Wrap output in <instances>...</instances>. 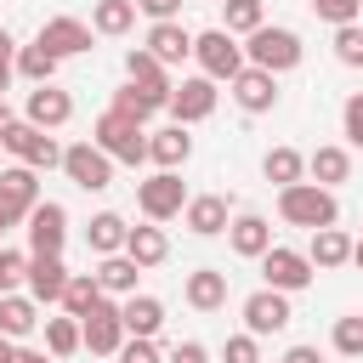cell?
Here are the masks:
<instances>
[{
    "label": "cell",
    "mask_w": 363,
    "mask_h": 363,
    "mask_svg": "<svg viewBox=\"0 0 363 363\" xmlns=\"http://www.w3.org/2000/svg\"><path fill=\"white\" fill-rule=\"evenodd\" d=\"M278 216H284L289 227L318 233V227H335V221H340V204H335V187L289 182V187H278Z\"/></svg>",
    "instance_id": "cell-1"
},
{
    "label": "cell",
    "mask_w": 363,
    "mask_h": 363,
    "mask_svg": "<svg viewBox=\"0 0 363 363\" xmlns=\"http://www.w3.org/2000/svg\"><path fill=\"white\" fill-rule=\"evenodd\" d=\"M91 142H96L113 164H142V159H147V130H142V119H125V113H113V108L91 125Z\"/></svg>",
    "instance_id": "cell-2"
},
{
    "label": "cell",
    "mask_w": 363,
    "mask_h": 363,
    "mask_svg": "<svg viewBox=\"0 0 363 363\" xmlns=\"http://www.w3.org/2000/svg\"><path fill=\"white\" fill-rule=\"evenodd\" d=\"M244 40H250L244 57H250L255 68H267V74H289V68L301 62V51H306L295 28H267V23H261L255 34H244Z\"/></svg>",
    "instance_id": "cell-3"
},
{
    "label": "cell",
    "mask_w": 363,
    "mask_h": 363,
    "mask_svg": "<svg viewBox=\"0 0 363 363\" xmlns=\"http://www.w3.org/2000/svg\"><path fill=\"white\" fill-rule=\"evenodd\" d=\"M193 57H199V74H210L216 85L233 79V74L250 62L244 45H238V34H227V28H204V34H193Z\"/></svg>",
    "instance_id": "cell-4"
},
{
    "label": "cell",
    "mask_w": 363,
    "mask_h": 363,
    "mask_svg": "<svg viewBox=\"0 0 363 363\" xmlns=\"http://www.w3.org/2000/svg\"><path fill=\"white\" fill-rule=\"evenodd\" d=\"M62 176L79 193H108L113 187V159L96 142H74V147H62Z\"/></svg>",
    "instance_id": "cell-5"
},
{
    "label": "cell",
    "mask_w": 363,
    "mask_h": 363,
    "mask_svg": "<svg viewBox=\"0 0 363 363\" xmlns=\"http://www.w3.org/2000/svg\"><path fill=\"white\" fill-rule=\"evenodd\" d=\"M0 147H6V153H17V159H23V164H34V170L62 164L57 136H45V130H40V125H28V119H11V125L0 130Z\"/></svg>",
    "instance_id": "cell-6"
},
{
    "label": "cell",
    "mask_w": 363,
    "mask_h": 363,
    "mask_svg": "<svg viewBox=\"0 0 363 363\" xmlns=\"http://www.w3.org/2000/svg\"><path fill=\"white\" fill-rule=\"evenodd\" d=\"M136 204H142L147 221H170V216L187 210V187H182L176 170H153L147 182H136Z\"/></svg>",
    "instance_id": "cell-7"
},
{
    "label": "cell",
    "mask_w": 363,
    "mask_h": 363,
    "mask_svg": "<svg viewBox=\"0 0 363 363\" xmlns=\"http://www.w3.org/2000/svg\"><path fill=\"white\" fill-rule=\"evenodd\" d=\"M34 204H40V170L34 164H6L0 170V216L17 227V221H28Z\"/></svg>",
    "instance_id": "cell-8"
},
{
    "label": "cell",
    "mask_w": 363,
    "mask_h": 363,
    "mask_svg": "<svg viewBox=\"0 0 363 363\" xmlns=\"http://www.w3.org/2000/svg\"><path fill=\"white\" fill-rule=\"evenodd\" d=\"M68 244V210L57 199H40L28 210V255H62Z\"/></svg>",
    "instance_id": "cell-9"
},
{
    "label": "cell",
    "mask_w": 363,
    "mask_h": 363,
    "mask_svg": "<svg viewBox=\"0 0 363 363\" xmlns=\"http://www.w3.org/2000/svg\"><path fill=\"white\" fill-rule=\"evenodd\" d=\"M312 261H306V250H284V244H272L267 255H261V278H267V289H284V295H295V289H306L312 284Z\"/></svg>",
    "instance_id": "cell-10"
},
{
    "label": "cell",
    "mask_w": 363,
    "mask_h": 363,
    "mask_svg": "<svg viewBox=\"0 0 363 363\" xmlns=\"http://www.w3.org/2000/svg\"><path fill=\"white\" fill-rule=\"evenodd\" d=\"M79 329H85V346L96 352V357H113L119 346H125V312H119V301H96L85 318H79Z\"/></svg>",
    "instance_id": "cell-11"
},
{
    "label": "cell",
    "mask_w": 363,
    "mask_h": 363,
    "mask_svg": "<svg viewBox=\"0 0 363 363\" xmlns=\"http://www.w3.org/2000/svg\"><path fill=\"white\" fill-rule=\"evenodd\" d=\"M227 85H233V102H238L244 113H272V108H278V74H267V68H255V62H244Z\"/></svg>",
    "instance_id": "cell-12"
},
{
    "label": "cell",
    "mask_w": 363,
    "mask_h": 363,
    "mask_svg": "<svg viewBox=\"0 0 363 363\" xmlns=\"http://www.w3.org/2000/svg\"><path fill=\"white\" fill-rule=\"evenodd\" d=\"M216 79L210 74H193V79H182L176 91H170V113H176V125H199V119H210L216 113Z\"/></svg>",
    "instance_id": "cell-13"
},
{
    "label": "cell",
    "mask_w": 363,
    "mask_h": 363,
    "mask_svg": "<svg viewBox=\"0 0 363 363\" xmlns=\"http://www.w3.org/2000/svg\"><path fill=\"white\" fill-rule=\"evenodd\" d=\"M289 295L284 289H255L250 301H244V329L250 335H284L289 329Z\"/></svg>",
    "instance_id": "cell-14"
},
{
    "label": "cell",
    "mask_w": 363,
    "mask_h": 363,
    "mask_svg": "<svg viewBox=\"0 0 363 363\" xmlns=\"http://www.w3.org/2000/svg\"><path fill=\"white\" fill-rule=\"evenodd\" d=\"M23 119H28V125H40V130H57V125H68V119H74V96H68L62 85H34V91H28V102H23Z\"/></svg>",
    "instance_id": "cell-15"
},
{
    "label": "cell",
    "mask_w": 363,
    "mask_h": 363,
    "mask_svg": "<svg viewBox=\"0 0 363 363\" xmlns=\"http://www.w3.org/2000/svg\"><path fill=\"white\" fill-rule=\"evenodd\" d=\"M91 34H96V28H91V23H79V17H45L34 40H40V45H51L57 57H79V51H91Z\"/></svg>",
    "instance_id": "cell-16"
},
{
    "label": "cell",
    "mask_w": 363,
    "mask_h": 363,
    "mask_svg": "<svg viewBox=\"0 0 363 363\" xmlns=\"http://www.w3.org/2000/svg\"><path fill=\"white\" fill-rule=\"evenodd\" d=\"M182 221H187V233H199V238H216V233H227V221H233V204H227L221 193H199V199H187Z\"/></svg>",
    "instance_id": "cell-17"
},
{
    "label": "cell",
    "mask_w": 363,
    "mask_h": 363,
    "mask_svg": "<svg viewBox=\"0 0 363 363\" xmlns=\"http://www.w3.org/2000/svg\"><path fill=\"white\" fill-rule=\"evenodd\" d=\"M68 267H62V255H28V295L34 301H62V289H68Z\"/></svg>",
    "instance_id": "cell-18"
},
{
    "label": "cell",
    "mask_w": 363,
    "mask_h": 363,
    "mask_svg": "<svg viewBox=\"0 0 363 363\" xmlns=\"http://www.w3.org/2000/svg\"><path fill=\"white\" fill-rule=\"evenodd\" d=\"M147 51H153L164 68H176V62H187V57H193V34H187L176 17H164V23H153V28H147Z\"/></svg>",
    "instance_id": "cell-19"
},
{
    "label": "cell",
    "mask_w": 363,
    "mask_h": 363,
    "mask_svg": "<svg viewBox=\"0 0 363 363\" xmlns=\"http://www.w3.org/2000/svg\"><path fill=\"white\" fill-rule=\"evenodd\" d=\"M182 295H187V306H193V312H221V306H227V272L199 267V272H187Z\"/></svg>",
    "instance_id": "cell-20"
},
{
    "label": "cell",
    "mask_w": 363,
    "mask_h": 363,
    "mask_svg": "<svg viewBox=\"0 0 363 363\" xmlns=\"http://www.w3.org/2000/svg\"><path fill=\"white\" fill-rule=\"evenodd\" d=\"M125 74H130V79H136L142 91H153V96H159V102L170 108V91H176V85H170V68H164V62H159V57H153L147 45L125 57Z\"/></svg>",
    "instance_id": "cell-21"
},
{
    "label": "cell",
    "mask_w": 363,
    "mask_h": 363,
    "mask_svg": "<svg viewBox=\"0 0 363 363\" xmlns=\"http://www.w3.org/2000/svg\"><path fill=\"white\" fill-rule=\"evenodd\" d=\"M147 159H153L159 170L187 164V159H193V136H187V125H164V130H153V136H147Z\"/></svg>",
    "instance_id": "cell-22"
},
{
    "label": "cell",
    "mask_w": 363,
    "mask_h": 363,
    "mask_svg": "<svg viewBox=\"0 0 363 363\" xmlns=\"http://www.w3.org/2000/svg\"><path fill=\"white\" fill-rule=\"evenodd\" d=\"M352 244H357V238H346L340 227H318V233H312V244H306V261H312L318 272H335V267H346V261H352Z\"/></svg>",
    "instance_id": "cell-23"
},
{
    "label": "cell",
    "mask_w": 363,
    "mask_h": 363,
    "mask_svg": "<svg viewBox=\"0 0 363 363\" xmlns=\"http://www.w3.org/2000/svg\"><path fill=\"white\" fill-rule=\"evenodd\" d=\"M227 238H233V250L250 255V261H261V255L272 250V227H267V216H233V221H227Z\"/></svg>",
    "instance_id": "cell-24"
},
{
    "label": "cell",
    "mask_w": 363,
    "mask_h": 363,
    "mask_svg": "<svg viewBox=\"0 0 363 363\" xmlns=\"http://www.w3.org/2000/svg\"><path fill=\"white\" fill-rule=\"evenodd\" d=\"M125 255H130L142 272H147V267H159V261L170 255V238H164V227H159V221H147V227H130V233H125Z\"/></svg>",
    "instance_id": "cell-25"
},
{
    "label": "cell",
    "mask_w": 363,
    "mask_h": 363,
    "mask_svg": "<svg viewBox=\"0 0 363 363\" xmlns=\"http://www.w3.org/2000/svg\"><path fill=\"white\" fill-rule=\"evenodd\" d=\"M119 312H125V335H147L153 340L164 329V301L159 295H125Z\"/></svg>",
    "instance_id": "cell-26"
},
{
    "label": "cell",
    "mask_w": 363,
    "mask_h": 363,
    "mask_svg": "<svg viewBox=\"0 0 363 363\" xmlns=\"http://www.w3.org/2000/svg\"><path fill=\"white\" fill-rule=\"evenodd\" d=\"M306 176H312L318 187H340V182L352 176V153L335 147V142H329V147H312V153H306Z\"/></svg>",
    "instance_id": "cell-27"
},
{
    "label": "cell",
    "mask_w": 363,
    "mask_h": 363,
    "mask_svg": "<svg viewBox=\"0 0 363 363\" xmlns=\"http://www.w3.org/2000/svg\"><path fill=\"white\" fill-rule=\"evenodd\" d=\"M34 323H40V301L34 295H0V335H11V340H23V335H34Z\"/></svg>",
    "instance_id": "cell-28"
},
{
    "label": "cell",
    "mask_w": 363,
    "mask_h": 363,
    "mask_svg": "<svg viewBox=\"0 0 363 363\" xmlns=\"http://www.w3.org/2000/svg\"><path fill=\"white\" fill-rule=\"evenodd\" d=\"M136 261L119 250V255H102L96 261V284H102V295H136Z\"/></svg>",
    "instance_id": "cell-29"
},
{
    "label": "cell",
    "mask_w": 363,
    "mask_h": 363,
    "mask_svg": "<svg viewBox=\"0 0 363 363\" xmlns=\"http://www.w3.org/2000/svg\"><path fill=\"white\" fill-rule=\"evenodd\" d=\"M57 62H62V57H57L51 45H40V40H34V45H17V74H23L28 85H51V79H57Z\"/></svg>",
    "instance_id": "cell-30"
},
{
    "label": "cell",
    "mask_w": 363,
    "mask_h": 363,
    "mask_svg": "<svg viewBox=\"0 0 363 363\" xmlns=\"http://www.w3.org/2000/svg\"><path fill=\"white\" fill-rule=\"evenodd\" d=\"M125 216H113V210H102V216H91V227H85V244L96 250V255H119L125 250Z\"/></svg>",
    "instance_id": "cell-31"
},
{
    "label": "cell",
    "mask_w": 363,
    "mask_h": 363,
    "mask_svg": "<svg viewBox=\"0 0 363 363\" xmlns=\"http://www.w3.org/2000/svg\"><path fill=\"white\" fill-rule=\"evenodd\" d=\"M91 28L96 34H130L136 28V0H96L91 6Z\"/></svg>",
    "instance_id": "cell-32"
},
{
    "label": "cell",
    "mask_w": 363,
    "mask_h": 363,
    "mask_svg": "<svg viewBox=\"0 0 363 363\" xmlns=\"http://www.w3.org/2000/svg\"><path fill=\"white\" fill-rule=\"evenodd\" d=\"M79 346H85V329H79L74 312L45 318V352H51V357H68V352H79Z\"/></svg>",
    "instance_id": "cell-33"
},
{
    "label": "cell",
    "mask_w": 363,
    "mask_h": 363,
    "mask_svg": "<svg viewBox=\"0 0 363 363\" xmlns=\"http://www.w3.org/2000/svg\"><path fill=\"white\" fill-rule=\"evenodd\" d=\"M261 176L278 182V187H289V182L306 176V153H295V147H272V153L261 159Z\"/></svg>",
    "instance_id": "cell-34"
},
{
    "label": "cell",
    "mask_w": 363,
    "mask_h": 363,
    "mask_svg": "<svg viewBox=\"0 0 363 363\" xmlns=\"http://www.w3.org/2000/svg\"><path fill=\"white\" fill-rule=\"evenodd\" d=\"M159 108H164V102H159L153 91H142L136 79H130L125 91H113V113H125V119H142V125H147V119H153Z\"/></svg>",
    "instance_id": "cell-35"
},
{
    "label": "cell",
    "mask_w": 363,
    "mask_h": 363,
    "mask_svg": "<svg viewBox=\"0 0 363 363\" xmlns=\"http://www.w3.org/2000/svg\"><path fill=\"white\" fill-rule=\"evenodd\" d=\"M96 301H102V284H96V272H74V278H68V289H62V312L85 318Z\"/></svg>",
    "instance_id": "cell-36"
},
{
    "label": "cell",
    "mask_w": 363,
    "mask_h": 363,
    "mask_svg": "<svg viewBox=\"0 0 363 363\" xmlns=\"http://www.w3.org/2000/svg\"><path fill=\"white\" fill-rule=\"evenodd\" d=\"M221 11H227V34H255L267 17H261V0H221Z\"/></svg>",
    "instance_id": "cell-37"
},
{
    "label": "cell",
    "mask_w": 363,
    "mask_h": 363,
    "mask_svg": "<svg viewBox=\"0 0 363 363\" xmlns=\"http://www.w3.org/2000/svg\"><path fill=\"white\" fill-rule=\"evenodd\" d=\"M335 352L340 357H363V312L335 318Z\"/></svg>",
    "instance_id": "cell-38"
},
{
    "label": "cell",
    "mask_w": 363,
    "mask_h": 363,
    "mask_svg": "<svg viewBox=\"0 0 363 363\" xmlns=\"http://www.w3.org/2000/svg\"><path fill=\"white\" fill-rule=\"evenodd\" d=\"M335 57H340L346 68H363V28H357V23H340V28H335Z\"/></svg>",
    "instance_id": "cell-39"
},
{
    "label": "cell",
    "mask_w": 363,
    "mask_h": 363,
    "mask_svg": "<svg viewBox=\"0 0 363 363\" xmlns=\"http://www.w3.org/2000/svg\"><path fill=\"white\" fill-rule=\"evenodd\" d=\"M221 357L227 363H261V335H227V346H221Z\"/></svg>",
    "instance_id": "cell-40"
},
{
    "label": "cell",
    "mask_w": 363,
    "mask_h": 363,
    "mask_svg": "<svg viewBox=\"0 0 363 363\" xmlns=\"http://www.w3.org/2000/svg\"><path fill=\"white\" fill-rule=\"evenodd\" d=\"M113 357H119V363H164V352H159L147 335H130V340H125Z\"/></svg>",
    "instance_id": "cell-41"
},
{
    "label": "cell",
    "mask_w": 363,
    "mask_h": 363,
    "mask_svg": "<svg viewBox=\"0 0 363 363\" xmlns=\"http://www.w3.org/2000/svg\"><path fill=\"white\" fill-rule=\"evenodd\" d=\"M312 11L323 17V23H357V11H363V0H312Z\"/></svg>",
    "instance_id": "cell-42"
},
{
    "label": "cell",
    "mask_w": 363,
    "mask_h": 363,
    "mask_svg": "<svg viewBox=\"0 0 363 363\" xmlns=\"http://www.w3.org/2000/svg\"><path fill=\"white\" fill-rule=\"evenodd\" d=\"M340 130H346V142H352V147H363V91H357V96H346V108H340Z\"/></svg>",
    "instance_id": "cell-43"
},
{
    "label": "cell",
    "mask_w": 363,
    "mask_h": 363,
    "mask_svg": "<svg viewBox=\"0 0 363 363\" xmlns=\"http://www.w3.org/2000/svg\"><path fill=\"white\" fill-rule=\"evenodd\" d=\"M164 363H210V352H204V346H199V340H176V346H170V357H164Z\"/></svg>",
    "instance_id": "cell-44"
},
{
    "label": "cell",
    "mask_w": 363,
    "mask_h": 363,
    "mask_svg": "<svg viewBox=\"0 0 363 363\" xmlns=\"http://www.w3.org/2000/svg\"><path fill=\"white\" fill-rule=\"evenodd\" d=\"M136 11H147L153 23H164V17H176V11H182V0H136Z\"/></svg>",
    "instance_id": "cell-45"
},
{
    "label": "cell",
    "mask_w": 363,
    "mask_h": 363,
    "mask_svg": "<svg viewBox=\"0 0 363 363\" xmlns=\"http://www.w3.org/2000/svg\"><path fill=\"white\" fill-rule=\"evenodd\" d=\"M284 363H323V352H318V346H289Z\"/></svg>",
    "instance_id": "cell-46"
},
{
    "label": "cell",
    "mask_w": 363,
    "mask_h": 363,
    "mask_svg": "<svg viewBox=\"0 0 363 363\" xmlns=\"http://www.w3.org/2000/svg\"><path fill=\"white\" fill-rule=\"evenodd\" d=\"M11 363H57V357H51V352H34V346H17Z\"/></svg>",
    "instance_id": "cell-47"
},
{
    "label": "cell",
    "mask_w": 363,
    "mask_h": 363,
    "mask_svg": "<svg viewBox=\"0 0 363 363\" xmlns=\"http://www.w3.org/2000/svg\"><path fill=\"white\" fill-rule=\"evenodd\" d=\"M0 62H17V40H11L6 28H0Z\"/></svg>",
    "instance_id": "cell-48"
},
{
    "label": "cell",
    "mask_w": 363,
    "mask_h": 363,
    "mask_svg": "<svg viewBox=\"0 0 363 363\" xmlns=\"http://www.w3.org/2000/svg\"><path fill=\"white\" fill-rule=\"evenodd\" d=\"M11 357H17V340H11V335H0V363H11Z\"/></svg>",
    "instance_id": "cell-49"
},
{
    "label": "cell",
    "mask_w": 363,
    "mask_h": 363,
    "mask_svg": "<svg viewBox=\"0 0 363 363\" xmlns=\"http://www.w3.org/2000/svg\"><path fill=\"white\" fill-rule=\"evenodd\" d=\"M11 68H17V62H0V96L11 91Z\"/></svg>",
    "instance_id": "cell-50"
},
{
    "label": "cell",
    "mask_w": 363,
    "mask_h": 363,
    "mask_svg": "<svg viewBox=\"0 0 363 363\" xmlns=\"http://www.w3.org/2000/svg\"><path fill=\"white\" fill-rule=\"evenodd\" d=\"M11 119H17V113H11V102H6V96H0V130H6V125H11Z\"/></svg>",
    "instance_id": "cell-51"
},
{
    "label": "cell",
    "mask_w": 363,
    "mask_h": 363,
    "mask_svg": "<svg viewBox=\"0 0 363 363\" xmlns=\"http://www.w3.org/2000/svg\"><path fill=\"white\" fill-rule=\"evenodd\" d=\"M352 261H357V267H363V238H357V244H352Z\"/></svg>",
    "instance_id": "cell-52"
},
{
    "label": "cell",
    "mask_w": 363,
    "mask_h": 363,
    "mask_svg": "<svg viewBox=\"0 0 363 363\" xmlns=\"http://www.w3.org/2000/svg\"><path fill=\"white\" fill-rule=\"evenodd\" d=\"M0 295H6V272H0Z\"/></svg>",
    "instance_id": "cell-53"
},
{
    "label": "cell",
    "mask_w": 363,
    "mask_h": 363,
    "mask_svg": "<svg viewBox=\"0 0 363 363\" xmlns=\"http://www.w3.org/2000/svg\"><path fill=\"white\" fill-rule=\"evenodd\" d=\"M6 227H11V221H6V216H0V233H6Z\"/></svg>",
    "instance_id": "cell-54"
},
{
    "label": "cell",
    "mask_w": 363,
    "mask_h": 363,
    "mask_svg": "<svg viewBox=\"0 0 363 363\" xmlns=\"http://www.w3.org/2000/svg\"><path fill=\"white\" fill-rule=\"evenodd\" d=\"M0 153H6V147H0ZM0 170H6V164H0Z\"/></svg>",
    "instance_id": "cell-55"
}]
</instances>
